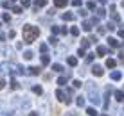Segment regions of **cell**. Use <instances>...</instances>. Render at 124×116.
I'll return each mask as SVG.
<instances>
[{
	"instance_id": "obj_1",
	"label": "cell",
	"mask_w": 124,
	"mask_h": 116,
	"mask_svg": "<svg viewBox=\"0 0 124 116\" xmlns=\"http://www.w3.org/2000/svg\"><path fill=\"white\" fill-rule=\"evenodd\" d=\"M22 36H23V43L31 45V43H34V41H36V38L40 36V29H38V27H32V25H23Z\"/></svg>"
},
{
	"instance_id": "obj_2",
	"label": "cell",
	"mask_w": 124,
	"mask_h": 116,
	"mask_svg": "<svg viewBox=\"0 0 124 116\" xmlns=\"http://www.w3.org/2000/svg\"><path fill=\"white\" fill-rule=\"evenodd\" d=\"M92 73L95 75V77H102V75H104V70H102L101 66H93L92 68Z\"/></svg>"
},
{
	"instance_id": "obj_3",
	"label": "cell",
	"mask_w": 124,
	"mask_h": 116,
	"mask_svg": "<svg viewBox=\"0 0 124 116\" xmlns=\"http://www.w3.org/2000/svg\"><path fill=\"white\" fill-rule=\"evenodd\" d=\"M54 4H56V7L63 9V7H67V6H68V0H54Z\"/></svg>"
},
{
	"instance_id": "obj_4",
	"label": "cell",
	"mask_w": 124,
	"mask_h": 116,
	"mask_svg": "<svg viewBox=\"0 0 124 116\" xmlns=\"http://www.w3.org/2000/svg\"><path fill=\"white\" fill-rule=\"evenodd\" d=\"M108 45H112L113 48H119V46H121V43L115 39V38H108Z\"/></svg>"
},
{
	"instance_id": "obj_5",
	"label": "cell",
	"mask_w": 124,
	"mask_h": 116,
	"mask_svg": "<svg viewBox=\"0 0 124 116\" xmlns=\"http://www.w3.org/2000/svg\"><path fill=\"white\" fill-rule=\"evenodd\" d=\"M67 63H68V66H72V68L78 66V57H68V59H67Z\"/></svg>"
},
{
	"instance_id": "obj_6",
	"label": "cell",
	"mask_w": 124,
	"mask_h": 116,
	"mask_svg": "<svg viewBox=\"0 0 124 116\" xmlns=\"http://www.w3.org/2000/svg\"><path fill=\"white\" fill-rule=\"evenodd\" d=\"M115 66H117L115 59H106V68H115Z\"/></svg>"
},
{
	"instance_id": "obj_7",
	"label": "cell",
	"mask_w": 124,
	"mask_h": 116,
	"mask_svg": "<svg viewBox=\"0 0 124 116\" xmlns=\"http://www.w3.org/2000/svg\"><path fill=\"white\" fill-rule=\"evenodd\" d=\"M41 64H43V66H47V64H50V57L47 54H43L41 55Z\"/></svg>"
},
{
	"instance_id": "obj_8",
	"label": "cell",
	"mask_w": 124,
	"mask_h": 116,
	"mask_svg": "<svg viewBox=\"0 0 124 116\" xmlns=\"http://www.w3.org/2000/svg\"><path fill=\"white\" fill-rule=\"evenodd\" d=\"M88 46H90V39H86V38H83V39H81V48H85V50H86Z\"/></svg>"
},
{
	"instance_id": "obj_9",
	"label": "cell",
	"mask_w": 124,
	"mask_h": 116,
	"mask_svg": "<svg viewBox=\"0 0 124 116\" xmlns=\"http://www.w3.org/2000/svg\"><path fill=\"white\" fill-rule=\"evenodd\" d=\"M47 2H49V0H36V2H34V6H36V9H38V7H45Z\"/></svg>"
},
{
	"instance_id": "obj_10",
	"label": "cell",
	"mask_w": 124,
	"mask_h": 116,
	"mask_svg": "<svg viewBox=\"0 0 124 116\" xmlns=\"http://www.w3.org/2000/svg\"><path fill=\"white\" fill-rule=\"evenodd\" d=\"M40 68H36V66H31V68H29V73H31V75H40Z\"/></svg>"
},
{
	"instance_id": "obj_11",
	"label": "cell",
	"mask_w": 124,
	"mask_h": 116,
	"mask_svg": "<svg viewBox=\"0 0 124 116\" xmlns=\"http://www.w3.org/2000/svg\"><path fill=\"white\" fill-rule=\"evenodd\" d=\"M67 80H68V75H67V77H65V75H61V77L58 79V84H59V86H65V84H67Z\"/></svg>"
},
{
	"instance_id": "obj_12",
	"label": "cell",
	"mask_w": 124,
	"mask_h": 116,
	"mask_svg": "<svg viewBox=\"0 0 124 116\" xmlns=\"http://www.w3.org/2000/svg\"><path fill=\"white\" fill-rule=\"evenodd\" d=\"M115 98H117L119 102H122V100H124V91H121V89H119V91H115Z\"/></svg>"
},
{
	"instance_id": "obj_13",
	"label": "cell",
	"mask_w": 124,
	"mask_h": 116,
	"mask_svg": "<svg viewBox=\"0 0 124 116\" xmlns=\"http://www.w3.org/2000/svg\"><path fill=\"white\" fill-rule=\"evenodd\" d=\"M106 52H108V50H106L104 46H97V54H99V57H102V55H106Z\"/></svg>"
},
{
	"instance_id": "obj_14",
	"label": "cell",
	"mask_w": 124,
	"mask_h": 116,
	"mask_svg": "<svg viewBox=\"0 0 124 116\" xmlns=\"http://www.w3.org/2000/svg\"><path fill=\"white\" fill-rule=\"evenodd\" d=\"M63 20L65 21H72L74 20V14H72V13H65V14H63Z\"/></svg>"
},
{
	"instance_id": "obj_15",
	"label": "cell",
	"mask_w": 124,
	"mask_h": 116,
	"mask_svg": "<svg viewBox=\"0 0 124 116\" xmlns=\"http://www.w3.org/2000/svg\"><path fill=\"white\" fill-rule=\"evenodd\" d=\"M83 31H86V32L92 31V23H90V21H85V23H83Z\"/></svg>"
},
{
	"instance_id": "obj_16",
	"label": "cell",
	"mask_w": 124,
	"mask_h": 116,
	"mask_svg": "<svg viewBox=\"0 0 124 116\" xmlns=\"http://www.w3.org/2000/svg\"><path fill=\"white\" fill-rule=\"evenodd\" d=\"M52 71H58L59 73V71H63V66L61 64H52Z\"/></svg>"
},
{
	"instance_id": "obj_17",
	"label": "cell",
	"mask_w": 124,
	"mask_h": 116,
	"mask_svg": "<svg viewBox=\"0 0 124 116\" xmlns=\"http://www.w3.org/2000/svg\"><path fill=\"white\" fill-rule=\"evenodd\" d=\"M86 114H90V116H97V111L93 109V107H88V109H86Z\"/></svg>"
},
{
	"instance_id": "obj_18",
	"label": "cell",
	"mask_w": 124,
	"mask_h": 116,
	"mask_svg": "<svg viewBox=\"0 0 124 116\" xmlns=\"http://www.w3.org/2000/svg\"><path fill=\"white\" fill-rule=\"evenodd\" d=\"M76 104H78L79 107H83V105H85V98H83V97H78V100H76Z\"/></svg>"
},
{
	"instance_id": "obj_19",
	"label": "cell",
	"mask_w": 124,
	"mask_h": 116,
	"mask_svg": "<svg viewBox=\"0 0 124 116\" xmlns=\"http://www.w3.org/2000/svg\"><path fill=\"white\" fill-rule=\"evenodd\" d=\"M32 91L36 93V95H41V93H43V89H41L40 86H34V88H32Z\"/></svg>"
},
{
	"instance_id": "obj_20",
	"label": "cell",
	"mask_w": 124,
	"mask_h": 116,
	"mask_svg": "<svg viewBox=\"0 0 124 116\" xmlns=\"http://www.w3.org/2000/svg\"><path fill=\"white\" fill-rule=\"evenodd\" d=\"M70 34H72V36H79V29L78 27H72L70 29Z\"/></svg>"
},
{
	"instance_id": "obj_21",
	"label": "cell",
	"mask_w": 124,
	"mask_h": 116,
	"mask_svg": "<svg viewBox=\"0 0 124 116\" xmlns=\"http://www.w3.org/2000/svg\"><path fill=\"white\" fill-rule=\"evenodd\" d=\"M112 79H113V80H119V79H121V71H113V73H112Z\"/></svg>"
},
{
	"instance_id": "obj_22",
	"label": "cell",
	"mask_w": 124,
	"mask_h": 116,
	"mask_svg": "<svg viewBox=\"0 0 124 116\" xmlns=\"http://www.w3.org/2000/svg\"><path fill=\"white\" fill-rule=\"evenodd\" d=\"M18 88H20V84L16 80H11V89H18Z\"/></svg>"
},
{
	"instance_id": "obj_23",
	"label": "cell",
	"mask_w": 124,
	"mask_h": 116,
	"mask_svg": "<svg viewBox=\"0 0 124 116\" xmlns=\"http://www.w3.org/2000/svg\"><path fill=\"white\" fill-rule=\"evenodd\" d=\"M32 55H34L32 52H25V54H23V57H25V59L29 61V59H32Z\"/></svg>"
},
{
	"instance_id": "obj_24",
	"label": "cell",
	"mask_w": 124,
	"mask_h": 116,
	"mask_svg": "<svg viewBox=\"0 0 124 116\" xmlns=\"http://www.w3.org/2000/svg\"><path fill=\"white\" fill-rule=\"evenodd\" d=\"M31 6V0H22V7H29Z\"/></svg>"
},
{
	"instance_id": "obj_25",
	"label": "cell",
	"mask_w": 124,
	"mask_h": 116,
	"mask_svg": "<svg viewBox=\"0 0 124 116\" xmlns=\"http://www.w3.org/2000/svg\"><path fill=\"white\" fill-rule=\"evenodd\" d=\"M22 9H23V7H18V6H15V7H13V13H18V14H20V13H22Z\"/></svg>"
},
{
	"instance_id": "obj_26",
	"label": "cell",
	"mask_w": 124,
	"mask_h": 116,
	"mask_svg": "<svg viewBox=\"0 0 124 116\" xmlns=\"http://www.w3.org/2000/svg\"><path fill=\"white\" fill-rule=\"evenodd\" d=\"M49 43H50V45H56V43H58V38L50 36V39H49Z\"/></svg>"
},
{
	"instance_id": "obj_27",
	"label": "cell",
	"mask_w": 124,
	"mask_h": 116,
	"mask_svg": "<svg viewBox=\"0 0 124 116\" xmlns=\"http://www.w3.org/2000/svg\"><path fill=\"white\" fill-rule=\"evenodd\" d=\"M2 20L6 21V23H9V21H11V16H9V14H4V16H2Z\"/></svg>"
},
{
	"instance_id": "obj_28",
	"label": "cell",
	"mask_w": 124,
	"mask_h": 116,
	"mask_svg": "<svg viewBox=\"0 0 124 116\" xmlns=\"http://www.w3.org/2000/svg\"><path fill=\"white\" fill-rule=\"evenodd\" d=\"M97 14H99V18H102V16L106 14V11L104 9H99V11H97Z\"/></svg>"
},
{
	"instance_id": "obj_29",
	"label": "cell",
	"mask_w": 124,
	"mask_h": 116,
	"mask_svg": "<svg viewBox=\"0 0 124 116\" xmlns=\"http://www.w3.org/2000/svg\"><path fill=\"white\" fill-rule=\"evenodd\" d=\"M72 6H76V7H79V6H81V0H72Z\"/></svg>"
},
{
	"instance_id": "obj_30",
	"label": "cell",
	"mask_w": 124,
	"mask_h": 116,
	"mask_svg": "<svg viewBox=\"0 0 124 116\" xmlns=\"http://www.w3.org/2000/svg\"><path fill=\"white\" fill-rule=\"evenodd\" d=\"M59 32V27H58V25H54V27H52V34H58Z\"/></svg>"
},
{
	"instance_id": "obj_31",
	"label": "cell",
	"mask_w": 124,
	"mask_h": 116,
	"mask_svg": "<svg viewBox=\"0 0 124 116\" xmlns=\"http://www.w3.org/2000/svg\"><path fill=\"white\" fill-rule=\"evenodd\" d=\"M88 9H95V2H88Z\"/></svg>"
},
{
	"instance_id": "obj_32",
	"label": "cell",
	"mask_w": 124,
	"mask_h": 116,
	"mask_svg": "<svg viewBox=\"0 0 124 116\" xmlns=\"http://www.w3.org/2000/svg\"><path fill=\"white\" fill-rule=\"evenodd\" d=\"M4 88H6V80L0 79V89H4Z\"/></svg>"
},
{
	"instance_id": "obj_33",
	"label": "cell",
	"mask_w": 124,
	"mask_h": 116,
	"mask_svg": "<svg viewBox=\"0 0 124 116\" xmlns=\"http://www.w3.org/2000/svg\"><path fill=\"white\" fill-rule=\"evenodd\" d=\"M74 88H81V80H74Z\"/></svg>"
},
{
	"instance_id": "obj_34",
	"label": "cell",
	"mask_w": 124,
	"mask_h": 116,
	"mask_svg": "<svg viewBox=\"0 0 124 116\" xmlns=\"http://www.w3.org/2000/svg\"><path fill=\"white\" fill-rule=\"evenodd\" d=\"M40 50H41V52L45 54V52H47V45H41V46H40Z\"/></svg>"
},
{
	"instance_id": "obj_35",
	"label": "cell",
	"mask_w": 124,
	"mask_h": 116,
	"mask_svg": "<svg viewBox=\"0 0 124 116\" xmlns=\"http://www.w3.org/2000/svg\"><path fill=\"white\" fill-rule=\"evenodd\" d=\"M119 61H121V63H124V54H119Z\"/></svg>"
},
{
	"instance_id": "obj_36",
	"label": "cell",
	"mask_w": 124,
	"mask_h": 116,
	"mask_svg": "<svg viewBox=\"0 0 124 116\" xmlns=\"http://www.w3.org/2000/svg\"><path fill=\"white\" fill-rule=\"evenodd\" d=\"M119 36H121V38H124V29H121V31H119Z\"/></svg>"
},
{
	"instance_id": "obj_37",
	"label": "cell",
	"mask_w": 124,
	"mask_h": 116,
	"mask_svg": "<svg viewBox=\"0 0 124 116\" xmlns=\"http://www.w3.org/2000/svg\"><path fill=\"white\" fill-rule=\"evenodd\" d=\"M29 116H38V114H36V113H32V114H29Z\"/></svg>"
},
{
	"instance_id": "obj_38",
	"label": "cell",
	"mask_w": 124,
	"mask_h": 116,
	"mask_svg": "<svg viewBox=\"0 0 124 116\" xmlns=\"http://www.w3.org/2000/svg\"><path fill=\"white\" fill-rule=\"evenodd\" d=\"M68 116H78V114H68Z\"/></svg>"
}]
</instances>
